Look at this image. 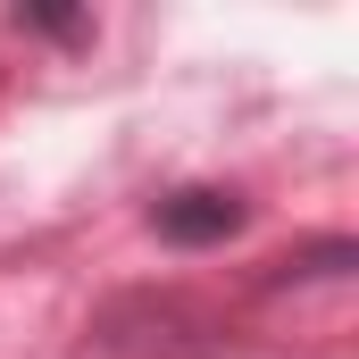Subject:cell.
Masks as SVG:
<instances>
[{"mask_svg":"<svg viewBox=\"0 0 359 359\" xmlns=\"http://www.w3.org/2000/svg\"><path fill=\"white\" fill-rule=\"evenodd\" d=\"M151 226H159L168 243H226V234L243 226V201L217 192V184H192V192H168V201L151 209Z\"/></svg>","mask_w":359,"mask_h":359,"instance_id":"obj_1","label":"cell"}]
</instances>
